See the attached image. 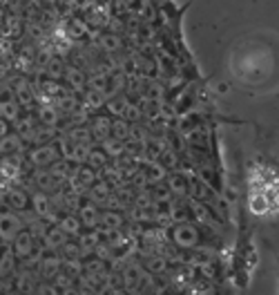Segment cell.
I'll use <instances>...</instances> for the list:
<instances>
[{
	"label": "cell",
	"instance_id": "1",
	"mask_svg": "<svg viewBox=\"0 0 279 295\" xmlns=\"http://www.w3.org/2000/svg\"><path fill=\"white\" fill-rule=\"evenodd\" d=\"M58 159H61V150H58V145H52V143H40L38 148H34L29 152V161L36 168H47V165H52Z\"/></svg>",
	"mask_w": 279,
	"mask_h": 295
},
{
	"label": "cell",
	"instance_id": "2",
	"mask_svg": "<svg viewBox=\"0 0 279 295\" xmlns=\"http://www.w3.org/2000/svg\"><path fill=\"white\" fill-rule=\"evenodd\" d=\"M172 242L177 244L179 248H194L199 242V230L192 226V224H177V228L172 230Z\"/></svg>",
	"mask_w": 279,
	"mask_h": 295
},
{
	"label": "cell",
	"instance_id": "3",
	"mask_svg": "<svg viewBox=\"0 0 279 295\" xmlns=\"http://www.w3.org/2000/svg\"><path fill=\"white\" fill-rule=\"evenodd\" d=\"M11 251H14L16 260H20V262L27 260L29 255H34V251H36L34 235H31L29 230H20L14 237V242H11Z\"/></svg>",
	"mask_w": 279,
	"mask_h": 295
},
{
	"label": "cell",
	"instance_id": "4",
	"mask_svg": "<svg viewBox=\"0 0 279 295\" xmlns=\"http://www.w3.org/2000/svg\"><path fill=\"white\" fill-rule=\"evenodd\" d=\"M23 230V219L14 213H0V239L7 244L14 242V237Z\"/></svg>",
	"mask_w": 279,
	"mask_h": 295
},
{
	"label": "cell",
	"instance_id": "5",
	"mask_svg": "<svg viewBox=\"0 0 279 295\" xmlns=\"http://www.w3.org/2000/svg\"><path fill=\"white\" fill-rule=\"evenodd\" d=\"M11 94H14V98L20 103V105L29 107L36 103V90L34 85L27 81V78H18V81L14 83V90H11Z\"/></svg>",
	"mask_w": 279,
	"mask_h": 295
},
{
	"label": "cell",
	"instance_id": "6",
	"mask_svg": "<svg viewBox=\"0 0 279 295\" xmlns=\"http://www.w3.org/2000/svg\"><path fill=\"white\" fill-rule=\"evenodd\" d=\"M67 237H69V235H65V232L61 230V226H58V224H54V226H47V230H45L43 244H45V248H47V251H58V248L67 242Z\"/></svg>",
	"mask_w": 279,
	"mask_h": 295
},
{
	"label": "cell",
	"instance_id": "7",
	"mask_svg": "<svg viewBox=\"0 0 279 295\" xmlns=\"http://www.w3.org/2000/svg\"><path fill=\"white\" fill-rule=\"evenodd\" d=\"M98 224H101L105 230H121L123 224H125V215L116 208H107L101 210V217H98Z\"/></svg>",
	"mask_w": 279,
	"mask_h": 295
},
{
	"label": "cell",
	"instance_id": "8",
	"mask_svg": "<svg viewBox=\"0 0 279 295\" xmlns=\"http://www.w3.org/2000/svg\"><path fill=\"white\" fill-rule=\"evenodd\" d=\"M61 264H63V260H61L58 255L40 257V262H38V273H40V277H45V280L52 282L54 277L61 273Z\"/></svg>",
	"mask_w": 279,
	"mask_h": 295
},
{
	"label": "cell",
	"instance_id": "9",
	"mask_svg": "<svg viewBox=\"0 0 279 295\" xmlns=\"http://www.w3.org/2000/svg\"><path fill=\"white\" fill-rule=\"evenodd\" d=\"M143 172H145V177H148V184H150V186L161 184V181L168 177V168H165L161 161H156V159H150Z\"/></svg>",
	"mask_w": 279,
	"mask_h": 295
},
{
	"label": "cell",
	"instance_id": "10",
	"mask_svg": "<svg viewBox=\"0 0 279 295\" xmlns=\"http://www.w3.org/2000/svg\"><path fill=\"white\" fill-rule=\"evenodd\" d=\"M23 152V139L16 132H7L0 136V155H20Z\"/></svg>",
	"mask_w": 279,
	"mask_h": 295
},
{
	"label": "cell",
	"instance_id": "11",
	"mask_svg": "<svg viewBox=\"0 0 279 295\" xmlns=\"http://www.w3.org/2000/svg\"><path fill=\"white\" fill-rule=\"evenodd\" d=\"M110 126H112V121L107 119V116H96V119L92 121V126H90L92 141L101 143L103 139H107V136H110Z\"/></svg>",
	"mask_w": 279,
	"mask_h": 295
},
{
	"label": "cell",
	"instance_id": "12",
	"mask_svg": "<svg viewBox=\"0 0 279 295\" xmlns=\"http://www.w3.org/2000/svg\"><path fill=\"white\" fill-rule=\"evenodd\" d=\"M98 217H101V210H98L96 203H85V206H78V219H81L83 226L94 228L98 224Z\"/></svg>",
	"mask_w": 279,
	"mask_h": 295
},
{
	"label": "cell",
	"instance_id": "13",
	"mask_svg": "<svg viewBox=\"0 0 279 295\" xmlns=\"http://www.w3.org/2000/svg\"><path fill=\"white\" fill-rule=\"evenodd\" d=\"M58 226H61V230L65 232V235H69V237H78V232L83 230V224L81 219H78V215H63V217H58Z\"/></svg>",
	"mask_w": 279,
	"mask_h": 295
},
{
	"label": "cell",
	"instance_id": "14",
	"mask_svg": "<svg viewBox=\"0 0 279 295\" xmlns=\"http://www.w3.org/2000/svg\"><path fill=\"white\" fill-rule=\"evenodd\" d=\"M87 190H90L92 203H96V206H103V203H105V199H107V195L112 193L110 184H107L105 179H96V184H92Z\"/></svg>",
	"mask_w": 279,
	"mask_h": 295
},
{
	"label": "cell",
	"instance_id": "15",
	"mask_svg": "<svg viewBox=\"0 0 279 295\" xmlns=\"http://www.w3.org/2000/svg\"><path fill=\"white\" fill-rule=\"evenodd\" d=\"M18 116H20V103L16 101L14 97H7V101H5V98L0 101V119L14 123Z\"/></svg>",
	"mask_w": 279,
	"mask_h": 295
},
{
	"label": "cell",
	"instance_id": "16",
	"mask_svg": "<svg viewBox=\"0 0 279 295\" xmlns=\"http://www.w3.org/2000/svg\"><path fill=\"white\" fill-rule=\"evenodd\" d=\"M7 206H9L11 210H27L29 195L25 193V190H18V188L7 190Z\"/></svg>",
	"mask_w": 279,
	"mask_h": 295
},
{
	"label": "cell",
	"instance_id": "17",
	"mask_svg": "<svg viewBox=\"0 0 279 295\" xmlns=\"http://www.w3.org/2000/svg\"><path fill=\"white\" fill-rule=\"evenodd\" d=\"M38 121L47 128H56L58 121H61V112L56 110V105H40L38 107Z\"/></svg>",
	"mask_w": 279,
	"mask_h": 295
},
{
	"label": "cell",
	"instance_id": "18",
	"mask_svg": "<svg viewBox=\"0 0 279 295\" xmlns=\"http://www.w3.org/2000/svg\"><path fill=\"white\" fill-rule=\"evenodd\" d=\"M143 268L148 273H152V275H161V273H165V268H168V260H165L163 255H159V253H150Z\"/></svg>",
	"mask_w": 279,
	"mask_h": 295
},
{
	"label": "cell",
	"instance_id": "19",
	"mask_svg": "<svg viewBox=\"0 0 279 295\" xmlns=\"http://www.w3.org/2000/svg\"><path fill=\"white\" fill-rule=\"evenodd\" d=\"M168 190L177 197H186L188 195V179H186V174H179V172H172L168 177Z\"/></svg>",
	"mask_w": 279,
	"mask_h": 295
},
{
	"label": "cell",
	"instance_id": "20",
	"mask_svg": "<svg viewBox=\"0 0 279 295\" xmlns=\"http://www.w3.org/2000/svg\"><path fill=\"white\" fill-rule=\"evenodd\" d=\"M101 150L105 152L107 157H121V155H125V141H121V139H114V136H107V139L101 141Z\"/></svg>",
	"mask_w": 279,
	"mask_h": 295
},
{
	"label": "cell",
	"instance_id": "21",
	"mask_svg": "<svg viewBox=\"0 0 279 295\" xmlns=\"http://www.w3.org/2000/svg\"><path fill=\"white\" fill-rule=\"evenodd\" d=\"M34 181L36 186H38L43 193H49V190H56L58 188V181L52 177V172H49L47 168H38V172L34 174Z\"/></svg>",
	"mask_w": 279,
	"mask_h": 295
},
{
	"label": "cell",
	"instance_id": "22",
	"mask_svg": "<svg viewBox=\"0 0 279 295\" xmlns=\"http://www.w3.org/2000/svg\"><path fill=\"white\" fill-rule=\"evenodd\" d=\"M29 203L34 206V213L38 215L40 219H43L45 215H49V213H52V203H49V197L43 193V190H38V193H36L34 197L29 199Z\"/></svg>",
	"mask_w": 279,
	"mask_h": 295
},
{
	"label": "cell",
	"instance_id": "23",
	"mask_svg": "<svg viewBox=\"0 0 279 295\" xmlns=\"http://www.w3.org/2000/svg\"><path fill=\"white\" fill-rule=\"evenodd\" d=\"M14 126H16V134L20 136V139H25V141H31L34 139V132H36V126H34V121L31 119H16L14 121Z\"/></svg>",
	"mask_w": 279,
	"mask_h": 295
},
{
	"label": "cell",
	"instance_id": "24",
	"mask_svg": "<svg viewBox=\"0 0 279 295\" xmlns=\"http://www.w3.org/2000/svg\"><path fill=\"white\" fill-rule=\"evenodd\" d=\"M63 76H65V81H67V85L72 87V90H83V87L87 85L85 74H83L78 67H67Z\"/></svg>",
	"mask_w": 279,
	"mask_h": 295
},
{
	"label": "cell",
	"instance_id": "25",
	"mask_svg": "<svg viewBox=\"0 0 279 295\" xmlns=\"http://www.w3.org/2000/svg\"><path fill=\"white\" fill-rule=\"evenodd\" d=\"M107 101V94L103 92V90H94V87H90L85 92V105L90 107V110H96V107H103Z\"/></svg>",
	"mask_w": 279,
	"mask_h": 295
},
{
	"label": "cell",
	"instance_id": "26",
	"mask_svg": "<svg viewBox=\"0 0 279 295\" xmlns=\"http://www.w3.org/2000/svg\"><path fill=\"white\" fill-rule=\"evenodd\" d=\"M101 49H105V52H110V54L121 52V49H123V40H121V36L114 34V32L103 34L101 36Z\"/></svg>",
	"mask_w": 279,
	"mask_h": 295
},
{
	"label": "cell",
	"instance_id": "27",
	"mask_svg": "<svg viewBox=\"0 0 279 295\" xmlns=\"http://www.w3.org/2000/svg\"><path fill=\"white\" fill-rule=\"evenodd\" d=\"M107 159H110V157H107L103 150H98V148H96V150H94V148H90L85 164H87V165H92L94 170H103V168L107 165Z\"/></svg>",
	"mask_w": 279,
	"mask_h": 295
},
{
	"label": "cell",
	"instance_id": "28",
	"mask_svg": "<svg viewBox=\"0 0 279 295\" xmlns=\"http://www.w3.org/2000/svg\"><path fill=\"white\" fill-rule=\"evenodd\" d=\"M127 134H130V123H127L123 116H119L116 121H112V126H110V136H114V139H121V141H127Z\"/></svg>",
	"mask_w": 279,
	"mask_h": 295
},
{
	"label": "cell",
	"instance_id": "29",
	"mask_svg": "<svg viewBox=\"0 0 279 295\" xmlns=\"http://www.w3.org/2000/svg\"><path fill=\"white\" fill-rule=\"evenodd\" d=\"M76 107H78V101L72 97V94H61V97H58L56 110L61 112V114H72Z\"/></svg>",
	"mask_w": 279,
	"mask_h": 295
},
{
	"label": "cell",
	"instance_id": "30",
	"mask_svg": "<svg viewBox=\"0 0 279 295\" xmlns=\"http://www.w3.org/2000/svg\"><path fill=\"white\" fill-rule=\"evenodd\" d=\"M65 136H67V139H72L74 141V143H85V145H90L92 143V134H90V128H72V130H69L67 132V134H65Z\"/></svg>",
	"mask_w": 279,
	"mask_h": 295
},
{
	"label": "cell",
	"instance_id": "31",
	"mask_svg": "<svg viewBox=\"0 0 279 295\" xmlns=\"http://www.w3.org/2000/svg\"><path fill=\"white\" fill-rule=\"evenodd\" d=\"M121 116H123L127 123H139L141 119H143V110H141L139 103H130V101H127L125 110H123V114H121Z\"/></svg>",
	"mask_w": 279,
	"mask_h": 295
},
{
	"label": "cell",
	"instance_id": "32",
	"mask_svg": "<svg viewBox=\"0 0 279 295\" xmlns=\"http://www.w3.org/2000/svg\"><path fill=\"white\" fill-rule=\"evenodd\" d=\"M163 92H165L163 85L156 83V81L148 83V87H145V97H148L150 103H161V101H163Z\"/></svg>",
	"mask_w": 279,
	"mask_h": 295
},
{
	"label": "cell",
	"instance_id": "33",
	"mask_svg": "<svg viewBox=\"0 0 279 295\" xmlns=\"http://www.w3.org/2000/svg\"><path fill=\"white\" fill-rule=\"evenodd\" d=\"M14 268H16V255H14V251H7L5 255L0 257V275L5 277V275H11L14 273Z\"/></svg>",
	"mask_w": 279,
	"mask_h": 295
},
{
	"label": "cell",
	"instance_id": "34",
	"mask_svg": "<svg viewBox=\"0 0 279 295\" xmlns=\"http://www.w3.org/2000/svg\"><path fill=\"white\" fill-rule=\"evenodd\" d=\"M43 69H45V74H47L49 78H56V81L65 74V65H63V61H58L56 56H52V61H49V63L45 65Z\"/></svg>",
	"mask_w": 279,
	"mask_h": 295
},
{
	"label": "cell",
	"instance_id": "35",
	"mask_svg": "<svg viewBox=\"0 0 279 295\" xmlns=\"http://www.w3.org/2000/svg\"><path fill=\"white\" fill-rule=\"evenodd\" d=\"M107 85L112 87L110 94H121V90L127 85V74L123 72H114L112 76H107Z\"/></svg>",
	"mask_w": 279,
	"mask_h": 295
},
{
	"label": "cell",
	"instance_id": "36",
	"mask_svg": "<svg viewBox=\"0 0 279 295\" xmlns=\"http://www.w3.org/2000/svg\"><path fill=\"white\" fill-rule=\"evenodd\" d=\"M105 105H107V110H110L112 114L121 116L123 114V110H125V105H127V98L123 97V94H112L110 103H105Z\"/></svg>",
	"mask_w": 279,
	"mask_h": 295
},
{
	"label": "cell",
	"instance_id": "37",
	"mask_svg": "<svg viewBox=\"0 0 279 295\" xmlns=\"http://www.w3.org/2000/svg\"><path fill=\"white\" fill-rule=\"evenodd\" d=\"M132 206H134V208H154L152 195H150L145 188L139 190V193L134 195V199H132Z\"/></svg>",
	"mask_w": 279,
	"mask_h": 295
},
{
	"label": "cell",
	"instance_id": "38",
	"mask_svg": "<svg viewBox=\"0 0 279 295\" xmlns=\"http://www.w3.org/2000/svg\"><path fill=\"white\" fill-rule=\"evenodd\" d=\"M87 32H90V27L85 25V20H78V18L69 20V36L72 38H83V36H87Z\"/></svg>",
	"mask_w": 279,
	"mask_h": 295
},
{
	"label": "cell",
	"instance_id": "39",
	"mask_svg": "<svg viewBox=\"0 0 279 295\" xmlns=\"http://www.w3.org/2000/svg\"><path fill=\"white\" fill-rule=\"evenodd\" d=\"M168 217H170V222L181 224V222L188 219V210L183 208V206H172V203H168Z\"/></svg>",
	"mask_w": 279,
	"mask_h": 295
},
{
	"label": "cell",
	"instance_id": "40",
	"mask_svg": "<svg viewBox=\"0 0 279 295\" xmlns=\"http://www.w3.org/2000/svg\"><path fill=\"white\" fill-rule=\"evenodd\" d=\"M58 251L63 253V257H78V260H81V244L72 242L69 237H67V242H65L63 246L58 248Z\"/></svg>",
	"mask_w": 279,
	"mask_h": 295
},
{
	"label": "cell",
	"instance_id": "41",
	"mask_svg": "<svg viewBox=\"0 0 279 295\" xmlns=\"http://www.w3.org/2000/svg\"><path fill=\"white\" fill-rule=\"evenodd\" d=\"M43 94H47V97H61V94H65V90L61 85H58L56 78H49V81L43 83Z\"/></svg>",
	"mask_w": 279,
	"mask_h": 295
},
{
	"label": "cell",
	"instance_id": "42",
	"mask_svg": "<svg viewBox=\"0 0 279 295\" xmlns=\"http://www.w3.org/2000/svg\"><path fill=\"white\" fill-rule=\"evenodd\" d=\"M161 164L165 165V168H174V165L179 164V159L174 157V152H170V150H161Z\"/></svg>",
	"mask_w": 279,
	"mask_h": 295
},
{
	"label": "cell",
	"instance_id": "43",
	"mask_svg": "<svg viewBox=\"0 0 279 295\" xmlns=\"http://www.w3.org/2000/svg\"><path fill=\"white\" fill-rule=\"evenodd\" d=\"M9 36H18L20 34V20L18 18H9Z\"/></svg>",
	"mask_w": 279,
	"mask_h": 295
},
{
	"label": "cell",
	"instance_id": "44",
	"mask_svg": "<svg viewBox=\"0 0 279 295\" xmlns=\"http://www.w3.org/2000/svg\"><path fill=\"white\" fill-rule=\"evenodd\" d=\"M114 9L119 11V16H121L123 11L127 9V2H125V0H114Z\"/></svg>",
	"mask_w": 279,
	"mask_h": 295
},
{
	"label": "cell",
	"instance_id": "45",
	"mask_svg": "<svg viewBox=\"0 0 279 295\" xmlns=\"http://www.w3.org/2000/svg\"><path fill=\"white\" fill-rule=\"evenodd\" d=\"M11 130V126H9V121H5V119H0V136H5L7 132Z\"/></svg>",
	"mask_w": 279,
	"mask_h": 295
}]
</instances>
